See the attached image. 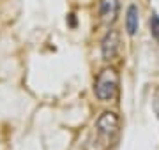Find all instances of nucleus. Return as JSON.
<instances>
[{"instance_id": "4", "label": "nucleus", "mask_w": 159, "mask_h": 150, "mask_svg": "<svg viewBox=\"0 0 159 150\" xmlns=\"http://www.w3.org/2000/svg\"><path fill=\"white\" fill-rule=\"evenodd\" d=\"M99 12L104 23H113L117 12H119V2L117 0H101V6H99Z\"/></svg>"}, {"instance_id": "2", "label": "nucleus", "mask_w": 159, "mask_h": 150, "mask_svg": "<svg viewBox=\"0 0 159 150\" xmlns=\"http://www.w3.org/2000/svg\"><path fill=\"white\" fill-rule=\"evenodd\" d=\"M117 88H119V76L117 71L108 67V69H102L99 73L94 85V94L99 101H111L117 95Z\"/></svg>"}, {"instance_id": "6", "label": "nucleus", "mask_w": 159, "mask_h": 150, "mask_svg": "<svg viewBox=\"0 0 159 150\" xmlns=\"http://www.w3.org/2000/svg\"><path fill=\"white\" fill-rule=\"evenodd\" d=\"M150 34H152V37L156 41H159V16L154 12L152 16H150Z\"/></svg>"}, {"instance_id": "1", "label": "nucleus", "mask_w": 159, "mask_h": 150, "mask_svg": "<svg viewBox=\"0 0 159 150\" xmlns=\"http://www.w3.org/2000/svg\"><path fill=\"white\" fill-rule=\"evenodd\" d=\"M96 129H97V136L104 147H111L117 143L119 139V117L115 115L113 111H104L96 122Z\"/></svg>"}, {"instance_id": "5", "label": "nucleus", "mask_w": 159, "mask_h": 150, "mask_svg": "<svg viewBox=\"0 0 159 150\" xmlns=\"http://www.w3.org/2000/svg\"><path fill=\"white\" fill-rule=\"evenodd\" d=\"M125 30L129 35H134L138 32V7L129 6L125 14Z\"/></svg>"}, {"instance_id": "3", "label": "nucleus", "mask_w": 159, "mask_h": 150, "mask_svg": "<svg viewBox=\"0 0 159 150\" xmlns=\"http://www.w3.org/2000/svg\"><path fill=\"white\" fill-rule=\"evenodd\" d=\"M120 50V35L117 30H110L101 41V53L104 60H113Z\"/></svg>"}]
</instances>
